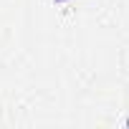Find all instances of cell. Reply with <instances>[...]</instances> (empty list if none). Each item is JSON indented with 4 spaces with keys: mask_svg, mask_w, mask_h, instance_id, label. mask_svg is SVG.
I'll return each mask as SVG.
<instances>
[{
    "mask_svg": "<svg viewBox=\"0 0 129 129\" xmlns=\"http://www.w3.org/2000/svg\"><path fill=\"white\" fill-rule=\"evenodd\" d=\"M56 3H66V0H56Z\"/></svg>",
    "mask_w": 129,
    "mask_h": 129,
    "instance_id": "1",
    "label": "cell"
}]
</instances>
